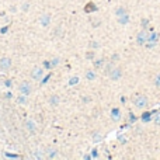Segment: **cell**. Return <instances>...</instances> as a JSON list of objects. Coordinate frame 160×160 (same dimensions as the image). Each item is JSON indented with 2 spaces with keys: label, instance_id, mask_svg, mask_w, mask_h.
Listing matches in <instances>:
<instances>
[{
  "label": "cell",
  "instance_id": "obj_1",
  "mask_svg": "<svg viewBox=\"0 0 160 160\" xmlns=\"http://www.w3.org/2000/svg\"><path fill=\"white\" fill-rule=\"evenodd\" d=\"M148 103H149V100H148V97L145 94H139L134 98V106L136 108H145L148 106Z\"/></svg>",
  "mask_w": 160,
  "mask_h": 160
},
{
  "label": "cell",
  "instance_id": "obj_2",
  "mask_svg": "<svg viewBox=\"0 0 160 160\" xmlns=\"http://www.w3.org/2000/svg\"><path fill=\"white\" fill-rule=\"evenodd\" d=\"M110 79L113 80V82H117V80H120L122 77V69H121L120 66H117V68H113L111 72L108 73Z\"/></svg>",
  "mask_w": 160,
  "mask_h": 160
},
{
  "label": "cell",
  "instance_id": "obj_3",
  "mask_svg": "<svg viewBox=\"0 0 160 160\" xmlns=\"http://www.w3.org/2000/svg\"><path fill=\"white\" fill-rule=\"evenodd\" d=\"M31 90H33V87H31V84H30L28 82H23V83L18 86V91H20V94L30 96V94H31Z\"/></svg>",
  "mask_w": 160,
  "mask_h": 160
},
{
  "label": "cell",
  "instance_id": "obj_4",
  "mask_svg": "<svg viewBox=\"0 0 160 160\" xmlns=\"http://www.w3.org/2000/svg\"><path fill=\"white\" fill-rule=\"evenodd\" d=\"M148 40H149V34H148V31H145V30H142V31L136 35V42H138V45H145L146 42H148Z\"/></svg>",
  "mask_w": 160,
  "mask_h": 160
},
{
  "label": "cell",
  "instance_id": "obj_5",
  "mask_svg": "<svg viewBox=\"0 0 160 160\" xmlns=\"http://www.w3.org/2000/svg\"><path fill=\"white\" fill-rule=\"evenodd\" d=\"M11 68V59L7 56L0 58V70H9Z\"/></svg>",
  "mask_w": 160,
  "mask_h": 160
},
{
  "label": "cell",
  "instance_id": "obj_6",
  "mask_svg": "<svg viewBox=\"0 0 160 160\" xmlns=\"http://www.w3.org/2000/svg\"><path fill=\"white\" fill-rule=\"evenodd\" d=\"M31 77L34 80H41L44 77V70L41 69V68H34L33 72H31Z\"/></svg>",
  "mask_w": 160,
  "mask_h": 160
},
{
  "label": "cell",
  "instance_id": "obj_7",
  "mask_svg": "<svg viewBox=\"0 0 160 160\" xmlns=\"http://www.w3.org/2000/svg\"><path fill=\"white\" fill-rule=\"evenodd\" d=\"M40 23H41V26H42V27H48L49 24H51V16H49V14H44L42 17H41Z\"/></svg>",
  "mask_w": 160,
  "mask_h": 160
},
{
  "label": "cell",
  "instance_id": "obj_8",
  "mask_svg": "<svg viewBox=\"0 0 160 160\" xmlns=\"http://www.w3.org/2000/svg\"><path fill=\"white\" fill-rule=\"evenodd\" d=\"M111 118L113 121H120L121 120V111L118 108H113L111 110Z\"/></svg>",
  "mask_w": 160,
  "mask_h": 160
},
{
  "label": "cell",
  "instance_id": "obj_9",
  "mask_svg": "<svg viewBox=\"0 0 160 160\" xmlns=\"http://www.w3.org/2000/svg\"><path fill=\"white\" fill-rule=\"evenodd\" d=\"M26 125H27V129H28V131L31 132V134H35L37 127H35V124H34L33 121H31V120H28V121L26 122Z\"/></svg>",
  "mask_w": 160,
  "mask_h": 160
},
{
  "label": "cell",
  "instance_id": "obj_10",
  "mask_svg": "<svg viewBox=\"0 0 160 160\" xmlns=\"http://www.w3.org/2000/svg\"><path fill=\"white\" fill-rule=\"evenodd\" d=\"M98 9H97V6H96L94 3H87L86 4V7H84V11H86V13H90V11H97Z\"/></svg>",
  "mask_w": 160,
  "mask_h": 160
},
{
  "label": "cell",
  "instance_id": "obj_11",
  "mask_svg": "<svg viewBox=\"0 0 160 160\" xmlns=\"http://www.w3.org/2000/svg\"><path fill=\"white\" fill-rule=\"evenodd\" d=\"M47 153H48V157H49V159H55V157L58 156V150L54 149V148H48Z\"/></svg>",
  "mask_w": 160,
  "mask_h": 160
},
{
  "label": "cell",
  "instance_id": "obj_12",
  "mask_svg": "<svg viewBox=\"0 0 160 160\" xmlns=\"http://www.w3.org/2000/svg\"><path fill=\"white\" fill-rule=\"evenodd\" d=\"M157 40H159V34H157V33H152L149 35V40H148V41H149V42H152V44H156Z\"/></svg>",
  "mask_w": 160,
  "mask_h": 160
},
{
  "label": "cell",
  "instance_id": "obj_13",
  "mask_svg": "<svg viewBox=\"0 0 160 160\" xmlns=\"http://www.w3.org/2000/svg\"><path fill=\"white\" fill-rule=\"evenodd\" d=\"M59 101H61V100H59V96H52V97L49 98V104H51V106H58Z\"/></svg>",
  "mask_w": 160,
  "mask_h": 160
},
{
  "label": "cell",
  "instance_id": "obj_14",
  "mask_svg": "<svg viewBox=\"0 0 160 160\" xmlns=\"http://www.w3.org/2000/svg\"><path fill=\"white\" fill-rule=\"evenodd\" d=\"M118 23H120V24H127V23H129V16L128 14L121 16V17L118 18Z\"/></svg>",
  "mask_w": 160,
  "mask_h": 160
},
{
  "label": "cell",
  "instance_id": "obj_15",
  "mask_svg": "<svg viewBox=\"0 0 160 160\" xmlns=\"http://www.w3.org/2000/svg\"><path fill=\"white\" fill-rule=\"evenodd\" d=\"M96 77H97L96 72H93V70H87V73H86V79L87 80H94Z\"/></svg>",
  "mask_w": 160,
  "mask_h": 160
},
{
  "label": "cell",
  "instance_id": "obj_16",
  "mask_svg": "<svg viewBox=\"0 0 160 160\" xmlns=\"http://www.w3.org/2000/svg\"><path fill=\"white\" fill-rule=\"evenodd\" d=\"M94 68L96 69H100V68H103V65H104V59L103 58H100V59H97V61H94Z\"/></svg>",
  "mask_w": 160,
  "mask_h": 160
},
{
  "label": "cell",
  "instance_id": "obj_17",
  "mask_svg": "<svg viewBox=\"0 0 160 160\" xmlns=\"http://www.w3.org/2000/svg\"><path fill=\"white\" fill-rule=\"evenodd\" d=\"M115 14L118 16V17H121V16H124V14H128V13H127V9H125V7H118V9L115 10Z\"/></svg>",
  "mask_w": 160,
  "mask_h": 160
},
{
  "label": "cell",
  "instance_id": "obj_18",
  "mask_svg": "<svg viewBox=\"0 0 160 160\" xmlns=\"http://www.w3.org/2000/svg\"><path fill=\"white\" fill-rule=\"evenodd\" d=\"M153 84H155L157 89H160V73H157L156 76H155V79H153Z\"/></svg>",
  "mask_w": 160,
  "mask_h": 160
},
{
  "label": "cell",
  "instance_id": "obj_19",
  "mask_svg": "<svg viewBox=\"0 0 160 160\" xmlns=\"http://www.w3.org/2000/svg\"><path fill=\"white\" fill-rule=\"evenodd\" d=\"M79 83V77L77 76H72L69 79V86H75V84Z\"/></svg>",
  "mask_w": 160,
  "mask_h": 160
},
{
  "label": "cell",
  "instance_id": "obj_20",
  "mask_svg": "<svg viewBox=\"0 0 160 160\" xmlns=\"http://www.w3.org/2000/svg\"><path fill=\"white\" fill-rule=\"evenodd\" d=\"M51 76H52V75H51V73H49V75H47V76H45V77H42V79H41V80H40V82H41V86H44V84H45V83H47L48 80L51 79Z\"/></svg>",
  "mask_w": 160,
  "mask_h": 160
},
{
  "label": "cell",
  "instance_id": "obj_21",
  "mask_svg": "<svg viewBox=\"0 0 160 160\" xmlns=\"http://www.w3.org/2000/svg\"><path fill=\"white\" fill-rule=\"evenodd\" d=\"M20 104H26L27 103V98H26V94H20V97H18V100H17Z\"/></svg>",
  "mask_w": 160,
  "mask_h": 160
},
{
  "label": "cell",
  "instance_id": "obj_22",
  "mask_svg": "<svg viewBox=\"0 0 160 160\" xmlns=\"http://www.w3.org/2000/svg\"><path fill=\"white\" fill-rule=\"evenodd\" d=\"M93 141H94L96 143H98L100 141H101V135H100V134H94V135H93Z\"/></svg>",
  "mask_w": 160,
  "mask_h": 160
},
{
  "label": "cell",
  "instance_id": "obj_23",
  "mask_svg": "<svg viewBox=\"0 0 160 160\" xmlns=\"http://www.w3.org/2000/svg\"><path fill=\"white\" fill-rule=\"evenodd\" d=\"M34 156H35L37 159H42V157H44V153L41 152V150H37V152L34 153Z\"/></svg>",
  "mask_w": 160,
  "mask_h": 160
},
{
  "label": "cell",
  "instance_id": "obj_24",
  "mask_svg": "<svg viewBox=\"0 0 160 160\" xmlns=\"http://www.w3.org/2000/svg\"><path fill=\"white\" fill-rule=\"evenodd\" d=\"M58 63H59V58H54V59L51 61L52 68H55V66H58Z\"/></svg>",
  "mask_w": 160,
  "mask_h": 160
},
{
  "label": "cell",
  "instance_id": "obj_25",
  "mask_svg": "<svg viewBox=\"0 0 160 160\" xmlns=\"http://www.w3.org/2000/svg\"><path fill=\"white\" fill-rule=\"evenodd\" d=\"M4 156L6 157H13V159H18V157H20L18 155H13V153H7V152L4 153Z\"/></svg>",
  "mask_w": 160,
  "mask_h": 160
},
{
  "label": "cell",
  "instance_id": "obj_26",
  "mask_svg": "<svg viewBox=\"0 0 160 160\" xmlns=\"http://www.w3.org/2000/svg\"><path fill=\"white\" fill-rule=\"evenodd\" d=\"M4 86L10 89L11 86H13V82H11V80H6V82H4Z\"/></svg>",
  "mask_w": 160,
  "mask_h": 160
},
{
  "label": "cell",
  "instance_id": "obj_27",
  "mask_svg": "<svg viewBox=\"0 0 160 160\" xmlns=\"http://www.w3.org/2000/svg\"><path fill=\"white\" fill-rule=\"evenodd\" d=\"M44 66L47 68V69H52V65H51V62H48V61H45L44 62Z\"/></svg>",
  "mask_w": 160,
  "mask_h": 160
},
{
  "label": "cell",
  "instance_id": "obj_28",
  "mask_svg": "<svg viewBox=\"0 0 160 160\" xmlns=\"http://www.w3.org/2000/svg\"><path fill=\"white\" fill-rule=\"evenodd\" d=\"M155 124H156V125H160V114H157L156 118H155Z\"/></svg>",
  "mask_w": 160,
  "mask_h": 160
},
{
  "label": "cell",
  "instance_id": "obj_29",
  "mask_svg": "<svg viewBox=\"0 0 160 160\" xmlns=\"http://www.w3.org/2000/svg\"><path fill=\"white\" fill-rule=\"evenodd\" d=\"M28 9H30V4H28V3H24V4H23V11H28Z\"/></svg>",
  "mask_w": 160,
  "mask_h": 160
},
{
  "label": "cell",
  "instance_id": "obj_30",
  "mask_svg": "<svg viewBox=\"0 0 160 160\" xmlns=\"http://www.w3.org/2000/svg\"><path fill=\"white\" fill-rule=\"evenodd\" d=\"M7 30H9V26H6V27H3V28L0 30V33H2V34H6V33H7Z\"/></svg>",
  "mask_w": 160,
  "mask_h": 160
},
{
  "label": "cell",
  "instance_id": "obj_31",
  "mask_svg": "<svg viewBox=\"0 0 160 160\" xmlns=\"http://www.w3.org/2000/svg\"><path fill=\"white\" fill-rule=\"evenodd\" d=\"M86 56H87V59H93L94 58V52H90V54H87Z\"/></svg>",
  "mask_w": 160,
  "mask_h": 160
},
{
  "label": "cell",
  "instance_id": "obj_32",
  "mask_svg": "<svg viewBox=\"0 0 160 160\" xmlns=\"http://www.w3.org/2000/svg\"><path fill=\"white\" fill-rule=\"evenodd\" d=\"M91 156H93V157H97L98 156V152H97V150H93V152H91Z\"/></svg>",
  "mask_w": 160,
  "mask_h": 160
},
{
  "label": "cell",
  "instance_id": "obj_33",
  "mask_svg": "<svg viewBox=\"0 0 160 160\" xmlns=\"http://www.w3.org/2000/svg\"><path fill=\"white\" fill-rule=\"evenodd\" d=\"M4 97H6V98H11V97H13V94H11V93H6Z\"/></svg>",
  "mask_w": 160,
  "mask_h": 160
},
{
  "label": "cell",
  "instance_id": "obj_34",
  "mask_svg": "<svg viewBox=\"0 0 160 160\" xmlns=\"http://www.w3.org/2000/svg\"><path fill=\"white\" fill-rule=\"evenodd\" d=\"M115 59H117V61H118V59H120V56H118V55H113V61H115Z\"/></svg>",
  "mask_w": 160,
  "mask_h": 160
},
{
  "label": "cell",
  "instance_id": "obj_35",
  "mask_svg": "<svg viewBox=\"0 0 160 160\" xmlns=\"http://www.w3.org/2000/svg\"><path fill=\"white\" fill-rule=\"evenodd\" d=\"M91 47H94V48H98V47H100V45H98L97 42H91Z\"/></svg>",
  "mask_w": 160,
  "mask_h": 160
}]
</instances>
